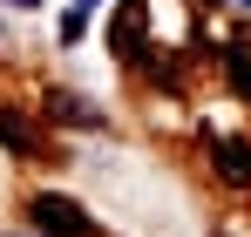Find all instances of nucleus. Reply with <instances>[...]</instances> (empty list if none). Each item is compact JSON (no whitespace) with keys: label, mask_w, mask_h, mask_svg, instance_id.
Returning a JSON list of instances; mask_svg holds the SVG:
<instances>
[{"label":"nucleus","mask_w":251,"mask_h":237,"mask_svg":"<svg viewBox=\"0 0 251 237\" xmlns=\"http://www.w3.org/2000/svg\"><path fill=\"white\" fill-rule=\"evenodd\" d=\"M0 142H7V149H21V156H41V129L21 116V109H0Z\"/></svg>","instance_id":"nucleus-3"},{"label":"nucleus","mask_w":251,"mask_h":237,"mask_svg":"<svg viewBox=\"0 0 251 237\" xmlns=\"http://www.w3.org/2000/svg\"><path fill=\"white\" fill-rule=\"evenodd\" d=\"M27 217H34L48 237H102V224L88 217L82 203H68V197H34V203H27Z\"/></svg>","instance_id":"nucleus-1"},{"label":"nucleus","mask_w":251,"mask_h":237,"mask_svg":"<svg viewBox=\"0 0 251 237\" xmlns=\"http://www.w3.org/2000/svg\"><path fill=\"white\" fill-rule=\"evenodd\" d=\"M88 14H95V0H75V7L61 14V47H68V41H82V34H88Z\"/></svg>","instance_id":"nucleus-4"},{"label":"nucleus","mask_w":251,"mask_h":237,"mask_svg":"<svg viewBox=\"0 0 251 237\" xmlns=\"http://www.w3.org/2000/svg\"><path fill=\"white\" fill-rule=\"evenodd\" d=\"M7 7H41V0H7Z\"/></svg>","instance_id":"nucleus-5"},{"label":"nucleus","mask_w":251,"mask_h":237,"mask_svg":"<svg viewBox=\"0 0 251 237\" xmlns=\"http://www.w3.org/2000/svg\"><path fill=\"white\" fill-rule=\"evenodd\" d=\"M210 163H217L224 183H238V190L251 183V142H224V136H217V142H210Z\"/></svg>","instance_id":"nucleus-2"}]
</instances>
